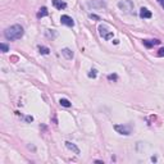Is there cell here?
<instances>
[{"mask_svg": "<svg viewBox=\"0 0 164 164\" xmlns=\"http://www.w3.org/2000/svg\"><path fill=\"white\" fill-rule=\"evenodd\" d=\"M38 50H40V53L42 55H47L50 53V50H49V47H46V46H38Z\"/></svg>", "mask_w": 164, "mask_h": 164, "instance_id": "4fadbf2b", "label": "cell"}, {"mask_svg": "<svg viewBox=\"0 0 164 164\" xmlns=\"http://www.w3.org/2000/svg\"><path fill=\"white\" fill-rule=\"evenodd\" d=\"M47 14H49V12H47V9L45 7H42L38 9V13H37V18H42V17H46Z\"/></svg>", "mask_w": 164, "mask_h": 164, "instance_id": "8fae6325", "label": "cell"}, {"mask_svg": "<svg viewBox=\"0 0 164 164\" xmlns=\"http://www.w3.org/2000/svg\"><path fill=\"white\" fill-rule=\"evenodd\" d=\"M99 33L104 40H112L113 38V32L109 31L105 26H99Z\"/></svg>", "mask_w": 164, "mask_h": 164, "instance_id": "3957f363", "label": "cell"}, {"mask_svg": "<svg viewBox=\"0 0 164 164\" xmlns=\"http://www.w3.org/2000/svg\"><path fill=\"white\" fill-rule=\"evenodd\" d=\"M59 104L64 106V108H69L71 106V101L69 100H67V99H60L59 100Z\"/></svg>", "mask_w": 164, "mask_h": 164, "instance_id": "7c38bea8", "label": "cell"}, {"mask_svg": "<svg viewBox=\"0 0 164 164\" xmlns=\"http://www.w3.org/2000/svg\"><path fill=\"white\" fill-rule=\"evenodd\" d=\"M46 35L49 36V37H55V36H57V33H55V32H51V33H50V30H49V31L46 32Z\"/></svg>", "mask_w": 164, "mask_h": 164, "instance_id": "ac0fdd59", "label": "cell"}, {"mask_svg": "<svg viewBox=\"0 0 164 164\" xmlns=\"http://www.w3.org/2000/svg\"><path fill=\"white\" fill-rule=\"evenodd\" d=\"M108 80L109 81H117V75H109L108 76Z\"/></svg>", "mask_w": 164, "mask_h": 164, "instance_id": "2e32d148", "label": "cell"}, {"mask_svg": "<svg viewBox=\"0 0 164 164\" xmlns=\"http://www.w3.org/2000/svg\"><path fill=\"white\" fill-rule=\"evenodd\" d=\"M89 77H90V78H95V77H96V69H91V71H90Z\"/></svg>", "mask_w": 164, "mask_h": 164, "instance_id": "9a60e30c", "label": "cell"}, {"mask_svg": "<svg viewBox=\"0 0 164 164\" xmlns=\"http://www.w3.org/2000/svg\"><path fill=\"white\" fill-rule=\"evenodd\" d=\"M158 57H164V47L159 49V51H158Z\"/></svg>", "mask_w": 164, "mask_h": 164, "instance_id": "e0dca14e", "label": "cell"}, {"mask_svg": "<svg viewBox=\"0 0 164 164\" xmlns=\"http://www.w3.org/2000/svg\"><path fill=\"white\" fill-rule=\"evenodd\" d=\"M60 22L63 24L68 26V27H73V26H75V21H73L69 16H62L60 17Z\"/></svg>", "mask_w": 164, "mask_h": 164, "instance_id": "5b68a950", "label": "cell"}, {"mask_svg": "<svg viewBox=\"0 0 164 164\" xmlns=\"http://www.w3.org/2000/svg\"><path fill=\"white\" fill-rule=\"evenodd\" d=\"M26 120H27V122H32L33 118L31 117V115H27V117H26Z\"/></svg>", "mask_w": 164, "mask_h": 164, "instance_id": "d6986e66", "label": "cell"}, {"mask_svg": "<svg viewBox=\"0 0 164 164\" xmlns=\"http://www.w3.org/2000/svg\"><path fill=\"white\" fill-rule=\"evenodd\" d=\"M158 3L160 4V5H162V7L164 8V0H158Z\"/></svg>", "mask_w": 164, "mask_h": 164, "instance_id": "ffe728a7", "label": "cell"}, {"mask_svg": "<svg viewBox=\"0 0 164 164\" xmlns=\"http://www.w3.org/2000/svg\"><path fill=\"white\" fill-rule=\"evenodd\" d=\"M0 47H1V51H3V53H7V51H9V46H8L7 44H4V42H1V44H0Z\"/></svg>", "mask_w": 164, "mask_h": 164, "instance_id": "5bb4252c", "label": "cell"}, {"mask_svg": "<svg viewBox=\"0 0 164 164\" xmlns=\"http://www.w3.org/2000/svg\"><path fill=\"white\" fill-rule=\"evenodd\" d=\"M118 8L123 13H127V14H131L133 12V3L131 0H122V1L118 3Z\"/></svg>", "mask_w": 164, "mask_h": 164, "instance_id": "7a4b0ae2", "label": "cell"}, {"mask_svg": "<svg viewBox=\"0 0 164 164\" xmlns=\"http://www.w3.org/2000/svg\"><path fill=\"white\" fill-rule=\"evenodd\" d=\"M142 44H144L146 47H153V46H155V45H159V44H160V41L157 40V38H155V40H144V41H142Z\"/></svg>", "mask_w": 164, "mask_h": 164, "instance_id": "52a82bcc", "label": "cell"}, {"mask_svg": "<svg viewBox=\"0 0 164 164\" xmlns=\"http://www.w3.org/2000/svg\"><path fill=\"white\" fill-rule=\"evenodd\" d=\"M23 33H24V31H23L22 26L13 24L4 31V36H5V38L9 41H16V40H19V38L23 36Z\"/></svg>", "mask_w": 164, "mask_h": 164, "instance_id": "6da1fadb", "label": "cell"}, {"mask_svg": "<svg viewBox=\"0 0 164 164\" xmlns=\"http://www.w3.org/2000/svg\"><path fill=\"white\" fill-rule=\"evenodd\" d=\"M62 55H63V57L66 58V59H72L75 54H73V51H72L71 49L66 47V49H63V50H62Z\"/></svg>", "mask_w": 164, "mask_h": 164, "instance_id": "9c48e42d", "label": "cell"}, {"mask_svg": "<svg viewBox=\"0 0 164 164\" xmlns=\"http://www.w3.org/2000/svg\"><path fill=\"white\" fill-rule=\"evenodd\" d=\"M140 17H141V18H144V19L145 18L148 19V18H151L153 14H151V12H150L148 8H141V9H140Z\"/></svg>", "mask_w": 164, "mask_h": 164, "instance_id": "8992f818", "label": "cell"}, {"mask_svg": "<svg viewBox=\"0 0 164 164\" xmlns=\"http://www.w3.org/2000/svg\"><path fill=\"white\" fill-rule=\"evenodd\" d=\"M66 146H67V148L69 149V150H72V151L75 153V154H80V149L77 148V146H76L75 144H72V142L66 141Z\"/></svg>", "mask_w": 164, "mask_h": 164, "instance_id": "30bf717a", "label": "cell"}, {"mask_svg": "<svg viewBox=\"0 0 164 164\" xmlns=\"http://www.w3.org/2000/svg\"><path fill=\"white\" fill-rule=\"evenodd\" d=\"M114 129L117 131L120 135H124V136H128L131 133V127L127 126V124H115Z\"/></svg>", "mask_w": 164, "mask_h": 164, "instance_id": "277c9868", "label": "cell"}, {"mask_svg": "<svg viewBox=\"0 0 164 164\" xmlns=\"http://www.w3.org/2000/svg\"><path fill=\"white\" fill-rule=\"evenodd\" d=\"M53 5L57 8V9L62 10V9H64V8L67 7V4L64 1H62V0H53Z\"/></svg>", "mask_w": 164, "mask_h": 164, "instance_id": "ba28073f", "label": "cell"}]
</instances>
